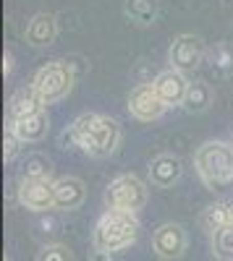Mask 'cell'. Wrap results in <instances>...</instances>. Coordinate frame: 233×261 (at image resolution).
Segmentation results:
<instances>
[{"label": "cell", "instance_id": "obj_1", "mask_svg": "<svg viewBox=\"0 0 233 261\" xmlns=\"http://www.w3.org/2000/svg\"><path fill=\"white\" fill-rule=\"evenodd\" d=\"M63 139L79 151H84V154L105 160V157H113L121 146V125L110 115L84 113L66 128Z\"/></svg>", "mask_w": 233, "mask_h": 261}, {"label": "cell", "instance_id": "obj_2", "mask_svg": "<svg viewBox=\"0 0 233 261\" xmlns=\"http://www.w3.org/2000/svg\"><path fill=\"white\" fill-rule=\"evenodd\" d=\"M139 238V217L129 212H105L95 222L92 230V246L100 253L118 256L129 251Z\"/></svg>", "mask_w": 233, "mask_h": 261}, {"label": "cell", "instance_id": "obj_3", "mask_svg": "<svg viewBox=\"0 0 233 261\" xmlns=\"http://www.w3.org/2000/svg\"><path fill=\"white\" fill-rule=\"evenodd\" d=\"M194 170L204 186L218 188L233 180V144L209 139L194 151Z\"/></svg>", "mask_w": 233, "mask_h": 261}, {"label": "cell", "instance_id": "obj_4", "mask_svg": "<svg viewBox=\"0 0 233 261\" xmlns=\"http://www.w3.org/2000/svg\"><path fill=\"white\" fill-rule=\"evenodd\" d=\"M74 84H76V71H74V65L66 58L45 63L32 76V86L42 94V99H45L48 105L66 99L71 94V89H74Z\"/></svg>", "mask_w": 233, "mask_h": 261}, {"label": "cell", "instance_id": "obj_5", "mask_svg": "<svg viewBox=\"0 0 233 261\" xmlns=\"http://www.w3.org/2000/svg\"><path fill=\"white\" fill-rule=\"evenodd\" d=\"M147 196H150V188L147 183L134 175V172H123V175H115L108 188H105V206L110 212H129V214H139L147 204Z\"/></svg>", "mask_w": 233, "mask_h": 261}, {"label": "cell", "instance_id": "obj_6", "mask_svg": "<svg viewBox=\"0 0 233 261\" xmlns=\"http://www.w3.org/2000/svg\"><path fill=\"white\" fill-rule=\"evenodd\" d=\"M204 53H207L204 39L197 37V34L183 32V34L173 37L171 47H168V63H171L173 71L189 73V71H194V68H199V65H202Z\"/></svg>", "mask_w": 233, "mask_h": 261}, {"label": "cell", "instance_id": "obj_7", "mask_svg": "<svg viewBox=\"0 0 233 261\" xmlns=\"http://www.w3.org/2000/svg\"><path fill=\"white\" fill-rule=\"evenodd\" d=\"M16 199L27 212L55 209V180L50 178H21L16 188Z\"/></svg>", "mask_w": 233, "mask_h": 261}, {"label": "cell", "instance_id": "obj_8", "mask_svg": "<svg viewBox=\"0 0 233 261\" xmlns=\"http://www.w3.org/2000/svg\"><path fill=\"white\" fill-rule=\"evenodd\" d=\"M126 107H129L131 118H136L142 123H152V120L162 118V113L168 110V107L162 105V99H160V94L155 92L152 81L136 84L131 89V94H129V105H126Z\"/></svg>", "mask_w": 233, "mask_h": 261}, {"label": "cell", "instance_id": "obj_9", "mask_svg": "<svg viewBox=\"0 0 233 261\" xmlns=\"http://www.w3.org/2000/svg\"><path fill=\"white\" fill-rule=\"evenodd\" d=\"M186 246H189V235H186L183 225H178V222H162L152 232V251L165 261L181 258Z\"/></svg>", "mask_w": 233, "mask_h": 261}, {"label": "cell", "instance_id": "obj_10", "mask_svg": "<svg viewBox=\"0 0 233 261\" xmlns=\"http://www.w3.org/2000/svg\"><path fill=\"white\" fill-rule=\"evenodd\" d=\"M155 92L160 94L162 105L165 107H181L183 105V97H186V89H189V81L186 73L181 71H173V68H165L155 76Z\"/></svg>", "mask_w": 233, "mask_h": 261}, {"label": "cell", "instance_id": "obj_11", "mask_svg": "<svg viewBox=\"0 0 233 261\" xmlns=\"http://www.w3.org/2000/svg\"><path fill=\"white\" fill-rule=\"evenodd\" d=\"M147 175H150V183L155 188H173L181 180V175H183V162L176 154L162 151V154H157V157L150 160Z\"/></svg>", "mask_w": 233, "mask_h": 261}, {"label": "cell", "instance_id": "obj_12", "mask_svg": "<svg viewBox=\"0 0 233 261\" xmlns=\"http://www.w3.org/2000/svg\"><path fill=\"white\" fill-rule=\"evenodd\" d=\"M24 39L27 45L42 50V47H50L55 45L58 39V18L53 13H34L29 21H27V29H24Z\"/></svg>", "mask_w": 233, "mask_h": 261}, {"label": "cell", "instance_id": "obj_13", "mask_svg": "<svg viewBox=\"0 0 233 261\" xmlns=\"http://www.w3.org/2000/svg\"><path fill=\"white\" fill-rule=\"evenodd\" d=\"M37 113H48V102L42 99V94L32 84L18 86L8 99V120H18L27 115H37Z\"/></svg>", "mask_w": 233, "mask_h": 261}, {"label": "cell", "instance_id": "obj_14", "mask_svg": "<svg viewBox=\"0 0 233 261\" xmlns=\"http://www.w3.org/2000/svg\"><path fill=\"white\" fill-rule=\"evenodd\" d=\"M87 199V186L76 175H63L55 180V209L74 212Z\"/></svg>", "mask_w": 233, "mask_h": 261}, {"label": "cell", "instance_id": "obj_15", "mask_svg": "<svg viewBox=\"0 0 233 261\" xmlns=\"http://www.w3.org/2000/svg\"><path fill=\"white\" fill-rule=\"evenodd\" d=\"M199 225L209 235H215L223 227H230L233 225V196H225V199H218L209 206H204V212L199 217Z\"/></svg>", "mask_w": 233, "mask_h": 261}, {"label": "cell", "instance_id": "obj_16", "mask_svg": "<svg viewBox=\"0 0 233 261\" xmlns=\"http://www.w3.org/2000/svg\"><path fill=\"white\" fill-rule=\"evenodd\" d=\"M8 125L16 130V136L24 144H32V141L45 139L48 128H50V118H48V113H37V115H27L18 120H8Z\"/></svg>", "mask_w": 233, "mask_h": 261}, {"label": "cell", "instance_id": "obj_17", "mask_svg": "<svg viewBox=\"0 0 233 261\" xmlns=\"http://www.w3.org/2000/svg\"><path fill=\"white\" fill-rule=\"evenodd\" d=\"M215 94H213V86H209L207 81H192L186 89V97H183V110L192 113V115H199V113H207L209 105H213Z\"/></svg>", "mask_w": 233, "mask_h": 261}, {"label": "cell", "instance_id": "obj_18", "mask_svg": "<svg viewBox=\"0 0 233 261\" xmlns=\"http://www.w3.org/2000/svg\"><path fill=\"white\" fill-rule=\"evenodd\" d=\"M123 13L129 21L134 24H142V27H150L157 21L160 16V3L157 0H126L123 3Z\"/></svg>", "mask_w": 233, "mask_h": 261}, {"label": "cell", "instance_id": "obj_19", "mask_svg": "<svg viewBox=\"0 0 233 261\" xmlns=\"http://www.w3.org/2000/svg\"><path fill=\"white\" fill-rule=\"evenodd\" d=\"M213 253L220 261H233V225L213 235Z\"/></svg>", "mask_w": 233, "mask_h": 261}, {"label": "cell", "instance_id": "obj_20", "mask_svg": "<svg viewBox=\"0 0 233 261\" xmlns=\"http://www.w3.org/2000/svg\"><path fill=\"white\" fill-rule=\"evenodd\" d=\"M50 160L45 154H29L24 162V172L21 178H50Z\"/></svg>", "mask_w": 233, "mask_h": 261}, {"label": "cell", "instance_id": "obj_21", "mask_svg": "<svg viewBox=\"0 0 233 261\" xmlns=\"http://www.w3.org/2000/svg\"><path fill=\"white\" fill-rule=\"evenodd\" d=\"M34 261H74V253H71L68 246H63V243H48V246L39 248Z\"/></svg>", "mask_w": 233, "mask_h": 261}, {"label": "cell", "instance_id": "obj_22", "mask_svg": "<svg viewBox=\"0 0 233 261\" xmlns=\"http://www.w3.org/2000/svg\"><path fill=\"white\" fill-rule=\"evenodd\" d=\"M21 146H24V141L16 136V130L11 125H6L3 128V160L6 162H16V157L21 154Z\"/></svg>", "mask_w": 233, "mask_h": 261}, {"label": "cell", "instance_id": "obj_23", "mask_svg": "<svg viewBox=\"0 0 233 261\" xmlns=\"http://www.w3.org/2000/svg\"><path fill=\"white\" fill-rule=\"evenodd\" d=\"M213 63L218 65V68H230L233 65V47L228 45V42H220V45H215L213 50Z\"/></svg>", "mask_w": 233, "mask_h": 261}, {"label": "cell", "instance_id": "obj_24", "mask_svg": "<svg viewBox=\"0 0 233 261\" xmlns=\"http://www.w3.org/2000/svg\"><path fill=\"white\" fill-rule=\"evenodd\" d=\"M11 71H13V55L6 50L3 53V76H11Z\"/></svg>", "mask_w": 233, "mask_h": 261}, {"label": "cell", "instance_id": "obj_25", "mask_svg": "<svg viewBox=\"0 0 233 261\" xmlns=\"http://www.w3.org/2000/svg\"><path fill=\"white\" fill-rule=\"evenodd\" d=\"M95 261H113V256H108V253H100V251H95Z\"/></svg>", "mask_w": 233, "mask_h": 261}]
</instances>
